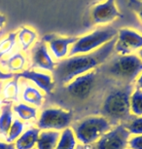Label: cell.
Here are the masks:
<instances>
[{
	"label": "cell",
	"mask_w": 142,
	"mask_h": 149,
	"mask_svg": "<svg viewBox=\"0 0 142 149\" xmlns=\"http://www.w3.org/2000/svg\"><path fill=\"white\" fill-rule=\"evenodd\" d=\"M115 42L116 37L94 52L75 55L60 61L53 72L55 82L60 85H67L74 78L96 70V67L104 64L112 56Z\"/></svg>",
	"instance_id": "6da1fadb"
},
{
	"label": "cell",
	"mask_w": 142,
	"mask_h": 149,
	"mask_svg": "<svg viewBox=\"0 0 142 149\" xmlns=\"http://www.w3.org/2000/svg\"><path fill=\"white\" fill-rule=\"evenodd\" d=\"M133 91L130 84H126L121 88H114L105 95L100 114L111 123V125L125 124L133 117L130 113V100Z\"/></svg>",
	"instance_id": "7a4b0ae2"
},
{
	"label": "cell",
	"mask_w": 142,
	"mask_h": 149,
	"mask_svg": "<svg viewBox=\"0 0 142 149\" xmlns=\"http://www.w3.org/2000/svg\"><path fill=\"white\" fill-rule=\"evenodd\" d=\"M105 75L124 84H130L142 73V61L134 54L117 55L103 64Z\"/></svg>",
	"instance_id": "3957f363"
},
{
	"label": "cell",
	"mask_w": 142,
	"mask_h": 149,
	"mask_svg": "<svg viewBox=\"0 0 142 149\" xmlns=\"http://www.w3.org/2000/svg\"><path fill=\"white\" fill-rule=\"evenodd\" d=\"M112 125L103 116H89L72 125V131L81 145L90 146L112 129Z\"/></svg>",
	"instance_id": "277c9868"
},
{
	"label": "cell",
	"mask_w": 142,
	"mask_h": 149,
	"mask_svg": "<svg viewBox=\"0 0 142 149\" xmlns=\"http://www.w3.org/2000/svg\"><path fill=\"white\" fill-rule=\"evenodd\" d=\"M118 34V30L112 26H103L93 30L90 33L78 37L77 41L72 45L68 57L75 55L89 54L96 51L103 45L113 40Z\"/></svg>",
	"instance_id": "5b68a950"
},
{
	"label": "cell",
	"mask_w": 142,
	"mask_h": 149,
	"mask_svg": "<svg viewBox=\"0 0 142 149\" xmlns=\"http://www.w3.org/2000/svg\"><path fill=\"white\" fill-rule=\"evenodd\" d=\"M119 18H123V14L117 8L116 0L94 2L89 5L85 11L83 26L85 27L105 26Z\"/></svg>",
	"instance_id": "8992f818"
},
{
	"label": "cell",
	"mask_w": 142,
	"mask_h": 149,
	"mask_svg": "<svg viewBox=\"0 0 142 149\" xmlns=\"http://www.w3.org/2000/svg\"><path fill=\"white\" fill-rule=\"evenodd\" d=\"M73 113L60 107H48L41 111L37 120V128L43 131H63L70 128Z\"/></svg>",
	"instance_id": "52a82bcc"
},
{
	"label": "cell",
	"mask_w": 142,
	"mask_h": 149,
	"mask_svg": "<svg viewBox=\"0 0 142 149\" xmlns=\"http://www.w3.org/2000/svg\"><path fill=\"white\" fill-rule=\"evenodd\" d=\"M130 137V134L124 124H119L88 147L89 149H126Z\"/></svg>",
	"instance_id": "ba28073f"
},
{
	"label": "cell",
	"mask_w": 142,
	"mask_h": 149,
	"mask_svg": "<svg viewBox=\"0 0 142 149\" xmlns=\"http://www.w3.org/2000/svg\"><path fill=\"white\" fill-rule=\"evenodd\" d=\"M140 49H142V34L127 27L118 30L114 52L121 56H127L132 55Z\"/></svg>",
	"instance_id": "9c48e42d"
},
{
	"label": "cell",
	"mask_w": 142,
	"mask_h": 149,
	"mask_svg": "<svg viewBox=\"0 0 142 149\" xmlns=\"http://www.w3.org/2000/svg\"><path fill=\"white\" fill-rule=\"evenodd\" d=\"M96 78V70H93V71L74 78L71 82H69L65 86V90L72 97L80 100H87L94 88Z\"/></svg>",
	"instance_id": "30bf717a"
},
{
	"label": "cell",
	"mask_w": 142,
	"mask_h": 149,
	"mask_svg": "<svg viewBox=\"0 0 142 149\" xmlns=\"http://www.w3.org/2000/svg\"><path fill=\"white\" fill-rule=\"evenodd\" d=\"M30 67L37 68L45 71L54 72L57 66V63L50 55L48 46L42 40L35 42L30 51Z\"/></svg>",
	"instance_id": "8fae6325"
},
{
	"label": "cell",
	"mask_w": 142,
	"mask_h": 149,
	"mask_svg": "<svg viewBox=\"0 0 142 149\" xmlns=\"http://www.w3.org/2000/svg\"><path fill=\"white\" fill-rule=\"evenodd\" d=\"M77 39L78 36H62L53 33L44 35L41 40L47 44L57 60L62 61L69 56V51Z\"/></svg>",
	"instance_id": "7c38bea8"
},
{
	"label": "cell",
	"mask_w": 142,
	"mask_h": 149,
	"mask_svg": "<svg viewBox=\"0 0 142 149\" xmlns=\"http://www.w3.org/2000/svg\"><path fill=\"white\" fill-rule=\"evenodd\" d=\"M18 78L28 80L32 82L39 90L51 95L55 89V79L53 75L40 71H35L33 69H26L23 72L15 74Z\"/></svg>",
	"instance_id": "4fadbf2b"
},
{
	"label": "cell",
	"mask_w": 142,
	"mask_h": 149,
	"mask_svg": "<svg viewBox=\"0 0 142 149\" xmlns=\"http://www.w3.org/2000/svg\"><path fill=\"white\" fill-rule=\"evenodd\" d=\"M27 60L26 55L21 51H17L9 55V57L0 61V65L8 73L18 74L26 70Z\"/></svg>",
	"instance_id": "5bb4252c"
},
{
	"label": "cell",
	"mask_w": 142,
	"mask_h": 149,
	"mask_svg": "<svg viewBox=\"0 0 142 149\" xmlns=\"http://www.w3.org/2000/svg\"><path fill=\"white\" fill-rule=\"evenodd\" d=\"M21 97L26 104L34 106V107H40L45 102V95L42 94L41 90L28 83L23 84Z\"/></svg>",
	"instance_id": "9a60e30c"
},
{
	"label": "cell",
	"mask_w": 142,
	"mask_h": 149,
	"mask_svg": "<svg viewBox=\"0 0 142 149\" xmlns=\"http://www.w3.org/2000/svg\"><path fill=\"white\" fill-rule=\"evenodd\" d=\"M41 130L37 127H31L24 131L21 136L14 142L16 149H35Z\"/></svg>",
	"instance_id": "2e32d148"
},
{
	"label": "cell",
	"mask_w": 142,
	"mask_h": 149,
	"mask_svg": "<svg viewBox=\"0 0 142 149\" xmlns=\"http://www.w3.org/2000/svg\"><path fill=\"white\" fill-rule=\"evenodd\" d=\"M37 33L28 26H21L17 30V44L23 52H26L31 48L37 39Z\"/></svg>",
	"instance_id": "e0dca14e"
},
{
	"label": "cell",
	"mask_w": 142,
	"mask_h": 149,
	"mask_svg": "<svg viewBox=\"0 0 142 149\" xmlns=\"http://www.w3.org/2000/svg\"><path fill=\"white\" fill-rule=\"evenodd\" d=\"M19 80L15 75L14 78L5 81L1 89V97L3 98L4 103H14L19 102Z\"/></svg>",
	"instance_id": "ac0fdd59"
},
{
	"label": "cell",
	"mask_w": 142,
	"mask_h": 149,
	"mask_svg": "<svg viewBox=\"0 0 142 149\" xmlns=\"http://www.w3.org/2000/svg\"><path fill=\"white\" fill-rule=\"evenodd\" d=\"M60 136V132L42 131L39 134L36 149H55Z\"/></svg>",
	"instance_id": "d6986e66"
},
{
	"label": "cell",
	"mask_w": 142,
	"mask_h": 149,
	"mask_svg": "<svg viewBox=\"0 0 142 149\" xmlns=\"http://www.w3.org/2000/svg\"><path fill=\"white\" fill-rule=\"evenodd\" d=\"M13 103H5L0 109V137L6 139L13 123Z\"/></svg>",
	"instance_id": "ffe728a7"
},
{
	"label": "cell",
	"mask_w": 142,
	"mask_h": 149,
	"mask_svg": "<svg viewBox=\"0 0 142 149\" xmlns=\"http://www.w3.org/2000/svg\"><path fill=\"white\" fill-rule=\"evenodd\" d=\"M13 111L21 121H32L38 118L37 107L31 106L26 103H17L13 105Z\"/></svg>",
	"instance_id": "44dd1931"
},
{
	"label": "cell",
	"mask_w": 142,
	"mask_h": 149,
	"mask_svg": "<svg viewBox=\"0 0 142 149\" xmlns=\"http://www.w3.org/2000/svg\"><path fill=\"white\" fill-rule=\"evenodd\" d=\"M78 141L71 128H67L60 132V136L55 149H76Z\"/></svg>",
	"instance_id": "7402d4cb"
},
{
	"label": "cell",
	"mask_w": 142,
	"mask_h": 149,
	"mask_svg": "<svg viewBox=\"0 0 142 149\" xmlns=\"http://www.w3.org/2000/svg\"><path fill=\"white\" fill-rule=\"evenodd\" d=\"M17 46V30L10 32L0 40V61L9 56Z\"/></svg>",
	"instance_id": "603a6c76"
},
{
	"label": "cell",
	"mask_w": 142,
	"mask_h": 149,
	"mask_svg": "<svg viewBox=\"0 0 142 149\" xmlns=\"http://www.w3.org/2000/svg\"><path fill=\"white\" fill-rule=\"evenodd\" d=\"M130 113L134 116H142V90L135 88L130 100Z\"/></svg>",
	"instance_id": "cb8c5ba5"
},
{
	"label": "cell",
	"mask_w": 142,
	"mask_h": 149,
	"mask_svg": "<svg viewBox=\"0 0 142 149\" xmlns=\"http://www.w3.org/2000/svg\"><path fill=\"white\" fill-rule=\"evenodd\" d=\"M24 124L23 121L19 119H15L13 121L12 126H11L10 130L7 134V136L5 139V142L14 143L21 136V134L24 133Z\"/></svg>",
	"instance_id": "d4e9b609"
},
{
	"label": "cell",
	"mask_w": 142,
	"mask_h": 149,
	"mask_svg": "<svg viewBox=\"0 0 142 149\" xmlns=\"http://www.w3.org/2000/svg\"><path fill=\"white\" fill-rule=\"evenodd\" d=\"M130 134L142 136V116H133L130 121L124 124Z\"/></svg>",
	"instance_id": "484cf974"
},
{
	"label": "cell",
	"mask_w": 142,
	"mask_h": 149,
	"mask_svg": "<svg viewBox=\"0 0 142 149\" xmlns=\"http://www.w3.org/2000/svg\"><path fill=\"white\" fill-rule=\"evenodd\" d=\"M127 4L142 24V0H127Z\"/></svg>",
	"instance_id": "4316f807"
},
{
	"label": "cell",
	"mask_w": 142,
	"mask_h": 149,
	"mask_svg": "<svg viewBox=\"0 0 142 149\" xmlns=\"http://www.w3.org/2000/svg\"><path fill=\"white\" fill-rule=\"evenodd\" d=\"M130 149H142V136H133L127 141Z\"/></svg>",
	"instance_id": "83f0119b"
},
{
	"label": "cell",
	"mask_w": 142,
	"mask_h": 149,
	"mask_svg": "<svg viewBox=\"0 0 142 149\" xmlns=\"http://www.w3.org/2000/svg\"><path fill=\"white\" fill-rule=\"evenodd\" d=\"M14 76H15V74H13V73L5 72L1 68H0V81L10 80V79H12V78H14Z\"/></svg>",
	"instance_id": "f1b7e54d"
},
{
	"label": "cell",
	"mask_w": 142,
	"mask_h": 149,
	"mask_svg": "<svg viewBox=\"0 0 142 149\" xmlns=\"http://www.w3.org/2000/svg\"><path fill=\"white\" fill-rule=\"evenodd\" d=\"M0 149H16L14 143H7L5 141H0Z\"/></svg>",
	"instance_id": "f546056e"
},
{
	"label": "cell",
	"mask_w": 142,
	"mask_h": 149,
	"mask_svg": "<svg viewBox=\"0 0 142 149\" xmlns=\"http://www.w3.org/2000/svg\"><path fill=\"white\" fill-rule=\"evenodd\" d=\"M135 84H136V88L139 90H142V73H140L139 76L136 78Z\"/></svg>",
	"instance_id": "4dcf8cb0"
},
{
	"label": "cell",
	"mask_w": 142,
	"mask_h": 149,
	"mask_svg": "<svg viewBox=\"0 0 142 149\" xmlns=\"http://www.w3.org/2000/svg\"><path fill=\"white\" fill-rule=\"evenodd\" d=\"M7 22V19L3 14H0V29H2Z\"/></svg>",
	"instance_id": "1f68e13d"
},
{
	"label": "cell",
	"mask_w": 142,
	"mask_h": 149,
	"mask_svg": "<svg viewBox=\"0 0 142 149\" xmlns=\"http://www.w3.org/2000/svg\"><path fill=\"white\" fill-rule=\"evenodd\" d=\"M2 86H3V81H0V109H1L2 105L5 104L4 102H3V98L1 97V89H2Z\"/></svg>",
	"instance_id": "d6a6232c"
},
{
	"label": "cell",
	"mask_w": 142,
	"mask_h": 149,
	"mask_svg": "<svg viewBox=\"0 0 142 149\" xmlns=\"http://www.w3.org/2000/svg\"><path fill=\"white\" fill-rule=\"evenodd\" d=\"M76 149H89V147H88V146H84V145H81V144L79 145V144H78Z\"/></svg>",
	"instance_id": "836d02e7"
},
{
	"label": "cell",
	"mask_w": 142,
	"mask_h": 149,
	"mask_svg": "<svg viewBox=\"0 0 142 149\" xmlns=\"http://www.w3.org/2000/svg\"><path fill=\"white\" fill-rule=\"evenodd\" d=\"M137 56H138V58L142 61V49H140V50L138 51V55H137Z\"/></svg>",
	"instance_id": "e575fe53"
},
{
	"label": "cell",
	"mask_w": 142,
	"mask_h": 149,
	"mask_svg": "<svg viewBox=\"0 0 142 149\" xmlns=\"http://www.w3.org/2000/svg\"><path fill=\"white\" fill-rule=\"evenodd\" d=\"M126 149H129V148H126Z\"/></svg>",
	"instance_id": "d590c367"
}]
</instances>
